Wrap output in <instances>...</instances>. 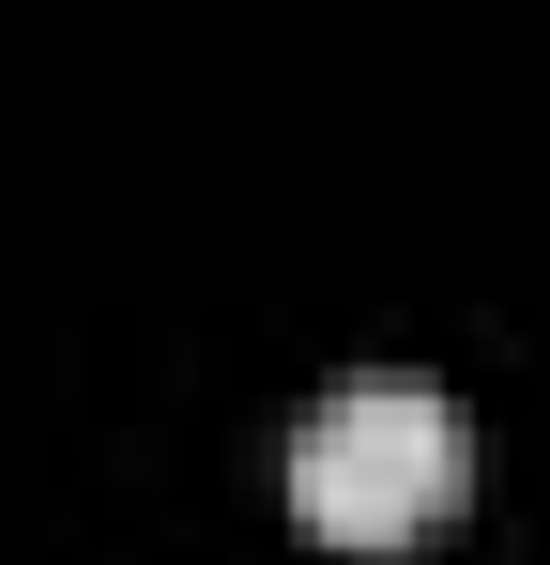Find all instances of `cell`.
<instances>
[{
  "instance_id": "1",
  "label": "cell",
  "mask_w": 550,
  "mask_h": 565,
  "mask_svg": "<svg viewBox=\"0 0 550 565\" xmlns=\"http://www.w3.org/2000/svg\"><path fill=\"white\" fill-rule=\"evenodd\" d=\"M458 473H474L458 397L413 382V367H367V382H337L290 428V520L337 535V551H398V535H429L458 504Z\"/></svg>"
}]
</instances>
